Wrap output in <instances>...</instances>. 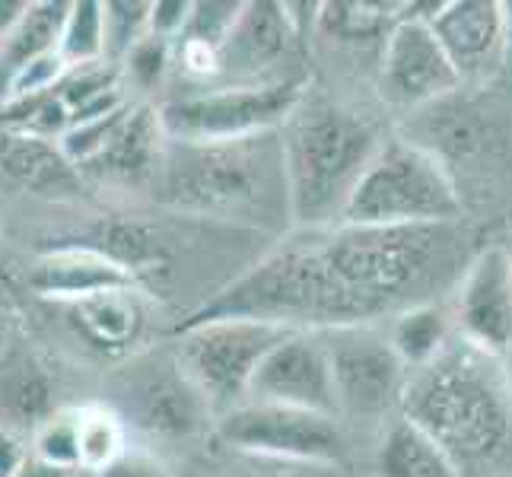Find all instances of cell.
Masks as SVG:
<instances>
[{
    "mask_svg": "<svg viewBox=\"0 0 512 477\" xmlns=\"http://www.w3.org/2000/svg\"><path fill=\"white\" fill-rule=\"evenodd\" d=\"M105 10V61L121 67L137 42L150 35V4L140 0H109Z\"/></svg>",
    "mask_w": 512,
    "mask_h": 477,
    "instance_id": "cell-26",
    "label": "cell"
},
{
    "mask_svg": "<svg viewBox=\"0 0 512 477\" xmlns=\"http://www.w3.org/2000/svg\"><path fill=\"white\" fill-rule=\"evenodd\" d=\"M249 401L287 404V408L338 414L331 360L322 331H290L261 360Z\"/></svg>",
    "mask_w": 512,
    "mask_h": 477,
    "instance_id": "cell-12",
    "label": "cell"
},
{
    "mask_svg": "<svg viewBox=\"0 0 512 477\" xmlns=\"http://www.w3.org/2000/svg\"><path fill=\"white\" fill-rule=\"evenodd\" d=\"M32 455L58 468L80 471V408L51 411L32 433Z\"/></svg>",
    "mask_w": 512,
    "mask_h": 477,
    "instance_id": "cell-25",
    "label": "cell"
},
{
    "mask_svg": "<svg viewBox=\"0 0 512 477\" xmlns=\"http://www.w3.org/2000/svg\"><path fill=\"white\" fill-rule=\"evenodd\" d=\"M385 334H388V344L395 347L398 360L408 366V373H417V369L430 366L439 353L452 344L455 325L443 306L420 303V306L398 312Z\"/></svg>",
    "mask_w": 512,
    "mask_h": 477,
    "instance_id": "cell-21",
    "label": "cell"
},
{
    "mask_svg": "<svg viewBox=\"0 0 512 477\" xmlns=\"http://www.w3.org/2000/svg\"><path fill=\"white\" fill-rule=\"evenodd\" d=\"M0 172L42 198H77L83 188V175L61 150V140L29 137L4 128H0Z\"/></svg>",
    "mask_w": 512,
    "mask_h": 477,
    "instance_id": "cell-17",
    "label": "cell"
},
{
    "mask_svg": "<svg viewBox=\"0 0 512 477\" xmlns=\"http://www.w3.org/2000/svg\"><path fill=\"white\" fill-rule=\"evenodd\" d=\"M430 29L462 83L490 80L509 58L506 4L497 0H449L433 16Z\"/></svg>",
    "mask_w": 512,
    "mask_h": 477,
    "instance_id": "cell-13",
    "label": "cell"
},
{
    "mask_svg": "<svg viewBox=\"0 0 512 477\" xmlns=\"http://www.w3.org/2000/svg\"><path fill=\"white\" fill-rule=\"evenodd\" d=\"M26 10H29V0H0V42L20 26Z\"/></svg>",
    "mask_w": 512,
    "mask_h": 477,
    "instance_id": "cell-33",
    "label": "cell"
},
{
    "mask_svg": "<svg viewBox=\"0 0 512 477\" xmlns=\"http://www.w3.org/2000/svg\"><path fill=\"white\" fill-rule=\"evenodd\" d=\"M242 7L245 4H217V0H210V4H191V20L179 42H198L220 51L223 42L229 39V32H233Z\"/></svg>",
    "mask_w": 512,
    "mask_h": 477,
    "instance_id": "cell-27",
    "label": "cell"
},
{
    "mask_svg": "<svg viewBox=\"0 0 512 477\" xmlns=\"http://www.w3.org/2000/svg\"><path fill=\"white\" fill-rule=\"evenodd\" d=\"M379 86L388 102L414 109V105L449 99L462 90V77L452 67L430 23L395 20L382 42Z\"/></svg>",
    "mask_w": 512,
    "mask_h": 477,
    "instance_id": "cell-11",
    "label": "cell"
},
{
    "mask_svg": "<svg viewBox=\"0 0 512 477\" xmlns=\"http://www.w3.org/2000/svg\"><path fill=\"white\" fill-rule=\"evenodd\" d=\"M67 10L70 4H64V0H35V4H29L20 26L0 42V109H4V102L10 96L13 80L29 64L58 51Z\"/></svg>",
    "mask_w": 512,
    "mask_h": 477,
    "instance_id": "cell-19",
    "label": "cell"
},
{
    "mask_svg": "<svg viewBox=\"0 0 512 477\" xmlns=\"http://www.w3.org/2000/svg\"><path fill=\"white\" fill-rule=\"evenodd\" d=\"M385 140L366 115L322 96H303L280 128L290 217L299 229H334Z\"/></svg>",
    "mask_w": 512,
    "mask_h": 477,
    "instance_id": "cell-3",
    "label": "cell"
},
{
    "mask_svg": "<svg viewBox=\"0 0 512 477\" xmlns=\"http://www.w3.org/2000/svg\"><path fill=\"white\" fill-rule=\"evenodd\" d=\"M373 477H458V471L430 433L395 417L379 439Z\"/></svg>",
    "mask_w": 512,
    "mask_h": 477,
    "instance_id": "cell-20",
    "label": "cell"
},
{
    "mask_svg": "<svg viewBox=\"0 0 512 477\" xmlns=\"http://www.w3.org/2000/svg\"><path fill=\"white\" fill-rule=\"evenodd\" d=\"M74 477H96V474H90V471H77Z\"/></svg>",
    "mask_w": 512,
    "mask_h": 477,
    "instance_id": "cell-35",
    "label": "cell"
},
{
    "mask_svg": "<svg viewBox=\"0 0 512 477\" xmlns=\"http://www.w3.org/2000/svg\"><path fill=\"white\" fill-rule=\"evenodd\" d=\"M452 325L490 357H512V255L506 242L481 245L455 287Z\"/></svg>",
    "mask_w": 512,
    "mask_h": 477,
    "instance_id": "cell-10",
    "label": "cell"
},
{
    "mask_svg": "<svg viewBox=\"0 0 512 477\" xmlns=\"http://www.w3.org/2000/svg\"><path fill=\"white\" fill-rule=\"evenodd\" d=\"M96 477H172V474L166 471V465L156 455L140 452V449H128L125 455L115 458V462L105 471H99Z\"/></svg>",
    "mask_w": 512,
    "mask_h": 477,
    "instance_id": "cell-30",
    "label": "cell"
},
{
    "mask_svg": "<svg viewBox=\"0 0 512 477\" xmlns=\"http://www.w3.org/2000/svg\"><path fill=\"white\" fill-rule=\"evenodd\" d=\"M58 55L67 67L105 61V10L96 0H74L61 29Z\"/></svg>",
    "mask_w": 512,
    "mask_h": 477,
    "instance_id": "cell-24",
    "label": "cell"
},
{
    "mask_svg": "<svg viewBox=\"0 0 512 477\" xmlns=\"http://www.w3.org/2000/svg\"><path fill=\"white\" fill-rule=\"evenodd\" d=\"M303 96V77L261 86H198L182 96H169L160 105V121L175 144H226L280 131Z\"/></svg>",
    "mask_w": 512,
    "mask_h": 477,
    "instance_id": "cell-5",
    "label": "cell"
},
{
    "mask_svg": "<svg viewBox=\"0 0 512 477\" xmlns=\"http://www.w3.org/2000/svg\"><path fill=\"white\" fill-rule=\"evenodd\" d=\"M506 366H509V376H512V357H509V360H506Z\"/></svg>",
    "mask_w": 512,
    "mask_h": 477,
    "instance_id": "cell-37",
    "label": "cell"
},
{
    "mask_svg": "<svg viewBox=\"0 0 512 477\" xmlns=\"http://www.w3.org/2000/svg\"><path fill=\"white\" fill-rule=\"evenodd\" d=\"M64 309L77 338L102 357H125L144 338L147 328V309L140 303V290L99 293Z\"/></svg>",
    "mask_w": 512,
    "mask_h": 477,
    "instance_id": "cell-18",
    "label": "cell"
},
{
    "mask_svg": "<svg viewBox=\"0 0 512 477\" xmlns=\"http://www.w3.org/2000/svg\"><path fill=\"white\" fill-rule=\"evenodd\" d=\"M462 210V191L430 147L385 140L353 191L341 226L462 223Z\"/></svg>",
    "mask_w": 512,
    "mask_h": 477,
    "instance_id": "cell-4",
    "label": "cell"
},
{
    "mask_svg": "<svg viewBox=\"0 0 512 477\" xmlns=\"http://www.w3.org/2000/svg\"><path fill=\"white\" fill-rule=\"evenodd\" d=\"M290 331L261 322H210L179 331V357L217 417L249 401L252 379L271 347Z\"/></svg>",
    "mask_w": 512,
    "mask_h": 477,
    "instance_id": "cell-7",
    "label": "cell"
},
{
    "mask_svg": "<svg viewBox=\"0 0 512 477\" xmlns=\"http://www.w3.org/2000/svg\"><path fill=\"white\" fill-rule=\"evenodd\" d=\"M191 20V4L188 0H160L150 4V35L163 42H179L182 32Z\"/></svg>",
    "mask_w": 512,
    "mask_h": 477,
    "instance_id": "cell-29",
    "label": "cell"
},
{
    "mask_svg": "<svg viewBox=\"0 0 512 477\" xmlns=\"http://www.w3.org/2000/svg\"><path fill=\"white\" fill-rule=\"evenodd\" d=\"M506 249H509V255H512V236H509V242H506Z\"/></svg>",
    "mask_w": 512,
    "mask_h": 477,
    "instance_id": "cell-36",
    "label": "cell"
},
{
    "mask_svg": "<svg viewBox=\"0 0 512 477\" xmlns=\"http://www.w3.org/2000/svg\"><path fill=\"white\" fill-rule=\"evenodd\" d=\"M112 392L115 404L109 408L125 420V427L160 443L194 439L217 423L210 401L191 382L175 353H144L131 360L112 379Z\"/></svg>",
    "mask_w": 512,
    "mask_h": 477,
    "instance_id": "cell-6",
    "label": "cell"
},
{
    "mask_svg": "<svg viewBox=\"0 0 512 477\" xmlns=\"http://www.w3.org/2000/svg\"><path fill=\"white\" fill-rule=\"evenodd\" d=\"M217 436L229 449L268 462L312 468H338L344 462V433L334 417L287 404L245 401L217 417Z\"/></svg>",
    "mask_w": 512,
    "mask_h": 477,
    "instance_id": "cell-8",
    "label": "cell"
},
{
    "mask_svg": "<svg viewBox=\"0 0 512 477\" xmlns=\"http://www.w3.org/2000/svg\"><path fill=\"white\" fill-rule=\"evenodd\" d=\"M29 287L45 299L70 306L99 293L140 290L144 284L128 268H121L118 261L105 258L93 249H83V245H55V249L45 252L32 264Z\"/></svg>",
    "mask_w": 512,
    "mask_h": 477,
    "instance_id": "cell-16",
    "label": "cell"
},
{
    "mask_svg": "<svg viewBox=\"0 0 512 477\" xmlns=\"http://www.w3.org/2000/svg\"><path fill=\"white\" fill-rule=\"evenodd\" d=\"M74 474L77 471H67V468H58V465L45 462V458H39V455H29L26 465L16 471L13 477H74Z\"/></svg>",
    "mask_w": 512,
    "mask_h": 477,
    "instance_id": "cell-34",
    "label": "cell"
},
{
    "mask_svg": "<svg viewBox=\"0 0 512 477\" xmlns=\"http://www.w3.org/2000/svg\"><path fill=\"white\" fill-rule=\"evenodd\" d=\"M156 191L163 204L210 220L255 229H287L293 223L280 131L226 144L169 140Z\"/></svg>",
    "mask_w": 512,
    "mask_h": 477,
    "instance_id": "cell-2",
    "label": "cell"
},
{
    "mask_svg": "<svg viewBox=\"0 0 512 477\" xmlns=\"http://www.w3.org/2000/svg\"><path fill=\"white\" fill-rule=\"evenodd\" d=\"M303 42L293 29L284 4H245L239 20L220 48V77L236 86H261L296 77H280L293 48Z\"/></svg>",
    "mask_w": 512,
    "mask_h": 477,
    "instance_id": "cell-14",
    "label": "cell"
},
{
    "mask_svg": "<svg viewBox=\"0 0 512 477\" xmlns=\"http://www.w3.org/2000/svg\"><path fill=\"white\" fill-rule=\"evenodd\" d=\"M29 455H32V449L23 443L20 433L0 427V477H13L26 465Z\"/></svg>",
    "mask_w": 512,
    "mask_h": 477,
    "instance_id": "cell-31",
    "label": "cell"
},
{
    "mask_svg": "<svg viewBox=\"0 0 512 477\" xmlns=\"http://www.w3.org/2000/svg\"><path fill=\"white\" fill-rule=\"evenodd\" d=\"M169 137L163 131L160 109L153 105H131V112L118 125L112 140L90 163L80 166L83 179L109 185H144L156 182L163 169Z\"/></svg>",
    "mask_w": 512,
    "mask_h": 477,
    "instance_id": "cell-15",
    "label": "cell"
},
{
    "mask_svg": "<svg viewBox=\"0 0 512 477\" xmlns=\"http://www.w3.org/2000/svg\"><path fill=\"white\" fill-rule=\"evenodd\" d=\"M172 51H175L172 42L147 35V39L137 42L131 48V55L121 61V74H125L128 83H134L137 90H153V86H160L166 77V70L172 64Z\"/></svg>",
    "mask_w": 512,
    "mask_h": 477,
    "instance_id": "cell-28",
    "label": "cell"
},
{
    "mask_svg": "<svg viewBox=\"0 0 512 477\" xmlns=\"http://www.w3.org/2000/svg\"><path fill=\"white\" fill-rule=\"evenodd\" d=\"M401 417L436 439L458 477H512V376L500 357L455 334L408 376Z\"/></svg>",
    "mask_w": 512,
    "mask_h": 477,
    "instance_id": "cell-1",
    "label": "cell"
},
{
    "mask_svg": "<svg viewBox=\"0 0 512 477\" xmlns=\"http://www.w3.org/2000/svg\"><path fill=\"white\" fill-rule=\"evenodd\" d=\"M398 20V4H322L319 32L338 42L382 39Z\"/></svg>",
    "mask_w": 512,
    "mask_h": 477,
    "instance_id": "cell-23",
    "label": "cell"
},
{
    "mask_svg": "<svg viewBox=\"0 0 512 477\" xmlns=\"http://www.w3.org/2000/svg\"><path fill=\"white\" fill-rule=\"evenodd\" d=\"M325 334L338 411L350 417H385L401 411L408 366L376 325H344Z\"/></svg>",
    "mask_w": 512,
    "mask_h": 477,
    "instance_id": "cell-9",
    "label": "cell"
},
{
    "mask_svg": "<svg viewBox=\"0 0 512 477\" xmlns=\"http://www.w3.org/2000/svg\"><path fill=\"white\" fill-rule=\"evenodd\" d=\"M255 471L245 477H325L334 468H312V465H287V462H268V458H255Z\"/></svg>",
    "mask_w": 512,
    "mask_h": 477,
    "instance_id": "cell-32",
    "label": "cell"
},
{
    "mask_svg": "<svg viewBox=\"0 0 512 477\" xmlns=\"http://www.w3.org/2000/svg\"><path fill=\"white\" fill-rule=\"evenodd\" d=\"M128 449V427L109 404L80 408V471L99 474Z\"/></svg>",
    "mask_w": 512,
    "mask_h": 477,
    "instance_id": "cell-22",
    "label": "cell"
}]
</instances>
